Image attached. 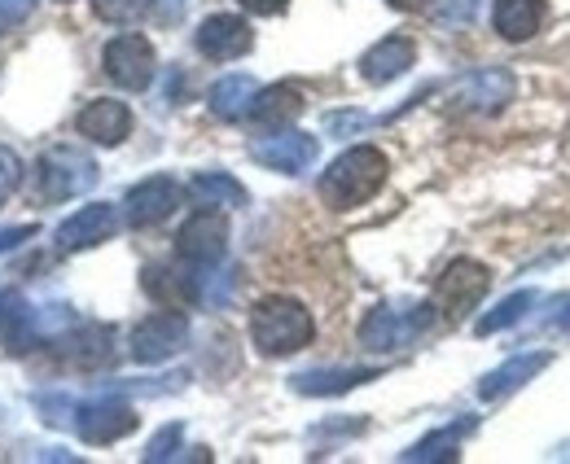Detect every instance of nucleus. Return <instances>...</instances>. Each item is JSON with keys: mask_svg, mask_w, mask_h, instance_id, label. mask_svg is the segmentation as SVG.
Returning a JSON list of instances; mask_svg holds the SVG:
<instances>
[{"mask_svg": "<svg viewBox=\"0 0 570 464\" xmlns=\"http://www.w3.org/2000/svg\"><path fill=\"white\" fill-rule=\"evenodd\" d=\"M312 337H316V320H312V312L298 298L268 294V298L255 303V312H250V342H255L259 355L282 359V355L303 351Z\"/></svg>", "mask_w": 570, "mask_h": 464, "instance_id": "obj_1", "label": "nucleus"}, {"mask_svg": "<svg viewBox=\"0 0 570 464\" xmlns=\"http://www.w3.org/2000/svg\"><path fill=\"white\" fill-rule=\"evenodd\" d=\"M386 185V158L373 145H356L343 158H334V167L321 176V198L334 210H356Z\"/></svg>", "mask_w": 570, "mask_h": 464, "instance_id": "obj_2", "label": "nucleus"}, {"mask_svg": "<svg viewBox=\"0 0 570 464\" xmlns=\"http://www.w3.org/2000/svg\"><path fill=\"white\" fill-rule=\"evenodd\" d=\"M101 67H106V75H110L119 88H128V92H145V88L154 83L158 58H154V45H149L145 36L124 31V36H115V40L106 45Z\"/></svg>", "mask_w": 570, "mask_h": 464, "instance_id": "obj_3", "label": "nucleus"}, {"mask_svg": "<svg viewBox=\"0 0 570 464\" xmlns=\"http://www.w3.org/2000/svg\"><path fill=\"white\" fill-rule=\"evenodd\" d=\"M97 180V167L88 154H79L71 145H58L40 158V194L49 201H67L75 194H83Z\"/></svg>", "mask_w": 570, "mask_h": 464, "instance_id": "obj_4", "label": "nucleus"}, {"mask_svg": "<svg viewBox=\"0 0 570 464\" xmlns=\"http://www.w3.org/2000/svg\"><path fill=\"white\" fill-rule=\"evenodd\" d=\"M228 250V219L219 210H198L180 233H176V255L189 267H212Z\"/></svg>", "mask_w": 570, "mask_h": 464, "instance_id": "obj_5", "label": "nucleus"}, {"mask_svg": "<svg viewBox=\"0 0 570 464\" xmlns=\"http://www.w3.org/2000/svg\"><path fill=\"white\" fill-rule=\"evenodd\" d=\"M185 342H189V320H185L176 307L154 312V316H145L141 325L132 329V359H141V364H163V359H171Z\"/></svg>", "mask_w": 570, "mask_h": 464, "instance_id": "obj_6", "label": "nucleus"}, {"mask_svg": "<svg viewBox=\"0 0 570 464\" xmlns=\"http://www.w3.org/2000/svg\"><path fill=\"white\" fill-rule=\"evenodd\" d=\"M488 280H492V276H488V267L483 264L456 259V264L439 276V285H434V303L443 307L448 320H461L465 312L479 307V298L488 294Z\"/></svg>", "mask_w": 570, "mask_h": 464, "instance_id": "obj_7", "label": "nucleus"}, {"mask_svg": "<svg viewBox=\"0 0 570 464\" xmlns=\"http://www.w3.org/2000/svg\"><path fill=\"white\" fill-rule=\"evenodd\" d=\"M75 430H79V438L83 443H92V447H110V443H119V438H128L137 425H141V416L128 407V403H115V398H97V403H88V407H75Z\"/></svg>", "mask_w": 570, "mask_h": 464, "instance_id": "obj_8", "label": "nucleus"}, {"mask_svg": "<svg viewBox=\"0 0 570 464\" xmlns=\"http://www.w3.org/2000/svg\"><path fill=\"white\" fill-rule=\"evenodd\" d=\"M115 233H119V210L110 201H92V206H79L71 219L58 224L53 241H58V250L75 255V250H88V246L110 241Z\"/></svg>", "mask_w": 570, "mask_h": 464, "instance_id": "obj_9", "label": "nucleus"}, {"mask_svg": "<svg viewBox=\"0 0 570 464\" xmlns=\"http://www.w3.org/2000/svg\"><path fill=\"white\" fill-rule=\"evenodd\" d=\"M250 45H255V31L237 13H212L198 27V53L212 58V62H233V58L250 53Z\"/></svg>", "mask_w": 570, "mask_h": 464, "instance_id": "obj_10", "label": "nucleus"}, {"mask_svg": "<svg viewBox=\"0 0 570 464\" xmlns=\"http://www.w3.org/2000/svg\"><path fill=\"white\" fill-rule=\"evenodd\" d=\"M128 210V224L132 228H154V224H163L176 206H180V185L171 180V176H149V180H141L132 194H128V201H124Z\"/></svg>", "mask_w": 570, "mask_h": 464, "instance_id": "obj_11", "label": "nucleus"}, {"mask_svg": "<svg viewBox=\"0 0 570 464\" xmlns=\"http://www.w3.org/2000/svg\"><path fill=\"white\" fill-rule=\"evenodd\" d=\"M75 128L79 136H88L92 145H124L128 132H132V110L124 106V101H115V97H97V101H88L83 110H79V119H75Z\"/></svg>", "mask_w": 570, "mask_h": 464, "instance_id": "obj_12", "label": "nucleus"}, {"mask_svg": "<svg viewBox=\"0 0 570 464\" xmlns=\"http://www.w3.org/2000/svg\"><path fill=\"white\" fill-rule=\"evenodd\" d=\"M413 58H417V45H413L409 36H386L382 45H373V49L364 53L360 75H364L368 83H391V79H400L404 70L413 67Z\"/></svg>", "mask_w": 570, "mask_h": 464, "instance_id": "obj_13", "label": "nucleus"}, {"mask_svg": "<svg viewBox=\"0 0 570 464\" xmlns=\"http://www.w3.org/2000/svg\"><path fill=\"white\" fill-rule=\"evenodd\" d=\"M255 158H259V162H268L273 171L294 176V171H303V167H312V162H316V140H312V136H303V132L268 136V140H259V145H255Z\"/></svg>", "mask_w": 570, "mask_h": 464, "instance_id": "obj_14", "label": "nucleus"}, {"mask_svg": "<svg viewBox=\"0 0 570 464\" xmlns=\"http://www.w3.org/2000/svg\"><path fill=\"white\" fill-rule=\"evenodd\" d=\"M298 110H303V92L294 83H273V88L255 92L246 115L255 119V128H282L289 119H298Z\"/></svg>", "mask_w": 570, "mask_h": 464, "instance_id": "obj_15", "label": "nucleus"}, {"mask_svg": "<svg viewBox=\"0 0 570 464\" xmlns=\"http://www.w3.org/2000/svg\"><path fill=\"white\" fill-rule=\"evenodd\" d=\"M141 285H145V294L149 298H158L163 307H189L194 298H198V285H194V276L189 272H180V267H145V276H141Z\"/></svg>", "mask_w": 570, "mask_h": 464, "instance_id": "obj_16", "label": "nucleus"}, {"mask_svg": "<svg viewBox=\"0 0 570 464\" xmlns=\"http://www.w3.org/2000/svg\"><path fill=\"white\" fill-rule=\"evenodd\" d=\"M544 0H497L492 4V22L504 40H531L544 22Z\"/></svg>", "mask_w": 570, "mask_h": 464, "instance_id": "obj_17", "label": "nucleus"}, {"mask_svg": "<svg viewBox=\"0 0 570 464\" xmlns=\"http://www.w3.org/2000/svg\"><path fill=\"white\" fill-rule=\"evenodd\" d=\"M250 101H255V79H246V75H228L212 88V110L219 119H242L250 110Z\"/></svg>", "mask_w": 570, "mask_h": 464, "instance_id": "obj_18", "label": "nucleus"}, {"mask_svg": "<svg viewBox=\"0 0 570 464\" xmlns=\"http://www.w3.org/2000/svg\"><path fill=\"white\" fill-rule=\"evenodd\" d=\"M189 194H194V201H198V206H242V201H246V189H242L237 180L219 176V171L198 176V180L189 185Z\"/></svg>", "mask_w": 570, "mask_h": 464, "instance_id": "obj_19", "label": "nucleus"}, {"mask_svg": "<svg viewBox=\"0 0 570 464\" xmlns=\"http://www.w3.org/2000/svg\"><path fill=\"white\" fill-rule=\"evenodd\" d=\"M92 9H97V18H101V22L132 27V22H141L145 13L154 9V0H92Z\"/></svg>", "mask_w": 570, "mask_h": 464, "instance_id": "obj_20", "label": "nucleus"}, {"mask_svg": "<svg viewBox=\"0 0 570 464\" xmlns=\"http://www.w3.org/2000/svg\"><path fill=\"white\" fill-rule=\"evenodd\" d=\"M18 185H22V158L9 145H0V198H9Z\"/></svg>", "mask_w": 570, "mask_h": 464, "instance_id": "obj_21", "label": "nucleus"}, {"mask_svg": "<svg viewBox=\"0 0 570 464\" xmlns=\"http://www.w3.org/2000/svg\"><path fill=\"white\" fill-rule=\"evenodd\" d=\"M36 13V0H0V36L13 31L18 22H27Z\"/></svg>", "mask_w": 570, "mask_h": 464, "instance_id": "obj_22", "label": "nucleus"}, {"mask_svg": "<svg viewBox=\"0 0 570 464\" xmlns=\"http://www.w3.org/2000/svg\"><path fill=\"white\" fill-rule=\"evenodd\" d=\"M40 233V224H13V228H0V255H9V250H18L22 241H31Z\"/></svg>", "mask_w": 570, "mask_h": 464, "instance_id": "obj_23", "label": "nucleus"}, {"mask_svg": "<svg viewBox=\"0 0 570 464\" xmlns=\"http://www.w3.org/2000/svg\"><path fill=\"white\" fill-rule=\"evenodd\" d=\"M176 443H180V425H167V430H163V434H158V438L149 443V452H145V461H167Z\"/></svg>", "mask_w": 570, "mask_h": 464, "instance_id": "obj_24", "label": "nucleus"}, {"mask_svg": "<svg viewBox=\"0 0 570 464\" xmlns=\"http://www.w3.org/2000/svg\"><path fill=\"white\" fill-rule=\"evenodd\" d=\"M289 0H242V9H250V13H264V18H273V13H282Z\"/></svg>", "mask_w": 570, "mask_h": 464, "instance_id": "obj_25", "label": "nucleus"}, {"mask_svg": "<svg viewBox=\"0 0 570 464\" xmlns=\"http://www.w3.org/2000/svg\"><path fill=\"white\" fill-rule=\"evenodd\" d=\"M391 4H395V9H422L426 0H391Z\"/></svg>", "mask_w": 570, "mask_h": 464, "instance_id": "obj_26", "label": "nucleus"}, {"mask_svg": "<svg viewBox=\"0 0 570 464\" xmlns=\"http://www.w3.org/2000/svg\"><path fill=\"white\" fill-rule=\"evenodd\" d=\"M0 298H4V285H0Z\"/></svg>", "mask_w": 570, "mask_h": 464, "instance_id": "obj_27", "label": "nucleus"}, {"mask_svg": "<svg viewBox=\"0 0 570 464\" xmlns=\"http://www.w3.org/2000/svg\"><path fill=\"white\" fill-rule=\"evenodd\" d=\"M62 4H71V0H62Z\"/></svg>", "mask_w": 570, "mask_h": 464, "instance_id": "obj_28", "label": "nucleus"}, {"mask_svg": "<svg viewBox=\"0 0 570 464\" xmlns=\"http://www.w3.org/2000/svg\"><path fill=\"white\" fill-rule=\"evenodd\" d=\"M0 201H4V198H0Z\"/></svg>", "mask_w": 570, "mask_h": 464, "instance_id": "obj_29", "label": "nucleus"}]
</instances>
